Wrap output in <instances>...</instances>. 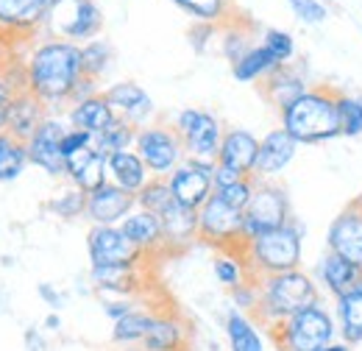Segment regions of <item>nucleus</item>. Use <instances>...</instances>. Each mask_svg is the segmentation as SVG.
<instances>
[{"instance_id":"obj_35","label":"nucleus","mask_w":362,"mask_h":351,"mask_svg":"<svg viewBox=\"0 0 362 351\" xmlns=\"http://www.w3.org/2000/svg\"><path fill=\"white\" fill-rule=\"evenodd\" d=\"M28 162V142L0 132V181H14Z\"/></svg>"},{"instance_id":"obj_5","label":"nucleus","mask_w":362,"mask_h":351,"mask_svg":"<svg viewBox=\"0 0 362 351\" xmlns=\"http://www.w3.org/2000/svg\"><path fill=\"white\" fill-rule=\"evenodd\" d=\"M268 332L279 351H317L320 346L337 340V321L334 312L317 301L313 307L298 309L287 321L268 326Z\"/></svg>"},{"instance_id":"obj_16","label":"nucleus","mask_w":362,"mask_h":351,"mask_svg":"<svg viewBox=\"0 0 362 351\" xmlns=\"http://www.w3.org/2000/svg\"><path fill=\"white\" fill-rule=\"evenodd\" d=\"M298 154V142L284 132L273 129L259 139V156H257V171L254 178H276Z\"/></svg>"},{"instance_id":"obj_3","label":"nucleus","mask_w":362,"mask_h":351,"mask_svg":"<svg viewBox=\"0 0 362 351\" xmlns=\"http://www.w3.org/2000/svg\"><path fill=\"white\" fill-rule=\"evenodd\" d=\"M304 234H307V229L301 226V220L293 218L281 229H273V231H265V234L248 240L243 248V263L248 267V276L259 282L265 276L298 270Z\"/></svg>"},{"instance_id":"obj_4","label":"nucleus","mask_w":362,"mask_h":351,"mask_svg":"<svg viewBox=\"0 0 362 351\" xmlns=\"http://www.w3.org/2000/svg\"><path fill=\"white\" fill-rule=\"evenodd\" d=\"M317 301H320V287H317L315 276L298 267V270L259 279V304L254 309V315L268 329L273 323L287 321L298 309L313 307Z\"/></svg>"},{"instance_id":"obj_8","label":"nucleus","mask_w":362,"mask_h":351,"mask_svg":"<svg viewBox=\"0 0 362 351\" xmlns=\"http://www.w3.org/2000/svg\"><path fill=\"white\" fill-rule=\"evenodd\" d=\"M134 151L145 162V168L151 171V176H159V178H168L187 159L184 139L170 123H148V126H142L136 132Z\"/></svg>"},{"instance_id":"obj_25","label":"nucleus","mask_w":362,"mask_h":351,"mask_svg":"<svg viewBox=\"0 0 362 351\" xmlns=\"http://www.w3.org/2000/svg\"><path fill=\"white\" fill-rule=\"evenodd\" d=\"M106 165H109V181L123 187L132 195H136L151 181V171L145 168L136 151H117L106 159Z\"/></svg>"},{"instance_id":"obj_30","label":"nucleus","mask_w":362,"mask_h":351,"mask_svg":"<svg viewBox=\"0 0 362 351\" xmlns=\"http://www.w3.org/2000/svg\"><path fill=\"white\" fill-rule=\"evenodd\" d=\"M279 67H281L279 59L273 56L265 45L259 42V45H254L237 64H231V73H234L237 81L254 84V81H265L273 70H279Z\"/></svg>"},{"instance_id":"obj_31","label":"nucleus","mask_w":362,"mask_h":351,"mask_svg":"<svg viewBox=\"0 0 362 351\" xmlns=\"http://www.w3.org/2000/svg\"><path fill=\"white\" fill-rule=\"evenodd\" d=\"M47 17L42 0H0V25L6 28H34Z\"/></svg>"},{"instance_id":"obj_27","label":"nucleus","mask_w":362,"mask_h":351,"mask_svg":"<svg viewBox=\"0 0 362 351\" xmlns=\"http://www.w3.org/2000/svg\"><path fill=\"white\" fill-rule=\"evenodd\" d=\"M334 321H337V338L349 343L351 349L362 343V287L334 299Z\"/></svg>"},{"instance_id":"obj_15","label":"nucleus","mask_w":362,"mask_h":351,"mask_svg":"<svg viewBox=\"0 0 362 351\" xmlns=\"http://www.w3.org/2000/svg\"><path fill=\"white\" fill-rule=\"evenodd\" d=\"M313 276H315L317 287L326 290V293L334 296V299H340V296H346V293L362 287L360 267H354L351 263H346L343 257H337V254H332V251H323V254H320Z\"/></svg>"},{"instance_id":"obj_33","label":"nucleus","mask_w":362,"mask_h":351,"mask_svg":"<svg viewBox=\"0 0 362 351\" xmlns=\"http://www.w3.org/2000/svg\"><path fill=\"white\" fill-rule=\"evenodd\" d=\"M156 321V312H148V309H134L129 312L126 318L115 321V329H112V340L120 343V346H134V343H142L145 335L151 332Z\"/></svg>"},{"instance_id":"obj_54","label":"nucleus","mask_w":362,"mask_h":351,"mask_svg":"<svg viewBox=\"0 0 362 351\" xmlns=\"http://www.w3.org/2000/svg\"><path fill=\"white\" fill-rule=\"evenodd\" d=\"M47 326H53V329H56V326H59V318H56V315H50V318H47Z\"/></svg>"},{"instance_id":"obj_55","label":"nucleus","mask_w":362,"mask_h":351,"mask_svg":"<svg viewBox=\"0 0 362 351\" xmlns=\"http://www.w3.org/2000/svg\"><path fill=\"white\" fill-rule=\"evenodd\" d=\"M323 3H332V0H323Z\"/></svg>"},{"instance_id":"obj_49","label":"nucleus","mask_w":362,"mask_h":351,"mask_svg":"<svg viewBox=\"0 0 362 351\" xmlns=\"http://www.w3.org/2000/svg\"><path fill=\"white\" fill-rule=\"evenodd\" d=\"M134 304L132 301H126V299H120V301H106L103 304V312L112 318V321H120V318H126L129 312H134Z\"/></svg>"},{"instance_id":"obj_7","label":"nucleus","mask_w":362,"mask_h":351,"mask_svg":"<svg viewBox=\"0 0 362 351\" xmlns=\"http://www.w3.org/2000/svg\"><path fill=\"white\" fill-rule=\"evenodd\" d=\"M243 220H245V240H254L265 231L287 226L293 220L287 190L276 178H257L254 195L243 212Z\"/></svg>"},{"instance_id":"obj_53","label":"nucleus","mask_w":362,"mask_h":351,"mask_svg":"<svg viewBox=\"0 0 362 351\" xmlns=\"http://www.w3.org/2000/svg\"><path fill=\"white\" fill-rule=\"evenodd\" d=\"M42 3L47 6V11H53V8H59V6H62V3H67V0H42Z\"/></svg>"},{"instance_id":"obj_51","label":"nucleus","mask_w":362,"mask_h":351,"mask_svg":"<svg viewBox=\"0 0 362 351\" xmlns=\"http://www.w3.org/2000/svg\"><path fill=\"white\" fill-rule=\"evenodd\" d=\"M40 293H42V299L50 301L53 307H59V304H62V296H59L56 290H50V284H40Z\"/></svg>"},{"instance_id":"obj_40","label":"nucleus","mask_w":362,"mask_h":351,"mask_svg":"<svg viewBox=\"0 0 362 351\" xmlns=\"http://www.w3.org/2000/svg\"><path fill=\"white\" fill-rule=\"evenodd\" d=\"M212 267H215L218 282L226 284L228 290L237 287V284H243L245 279H251V276H248V267L243 263V257H237V254H218Z\"/></svg>"},{"instance_id":"obj_34","label":"nucleus","mask_w":362,"mask_h":351,"mask_svg":"<svg viewBox=\"0 0 362 351\" xmlns=\"http://www.w3.org/2000/svg\"><path fill=\"white\" fill-rule=\"evenodd\" d=\"M136 126L132 123H126L123 117H117V123L115 126H109L103 134H98V137H92V148L100 154V156H112V154H117V151H132L136 142Z\"/></svg>"},{"instance_id":"obj_32","label":"nucleus","mask_w":362,"mask_h":351,"mask_svg":"<svg viewBox=\"0 0 362 351\" xmlns=\"http://www.w3.org/2000/svg\"><path fill=\"white\" fill-rule=\"evenodd\" d=\"M226 338L228 351H265L257 323L240 309H231L226 315Z\"/></svg>"},{"instance_id":"obj_44","label":"nucleus","mask_w":362,"mask_h":351,"mask_svg":"<svg viewBox=\"0 0 362 351\" xmlns=\"http://www.w3.org/2000/svg\"><path fill=\"white\" fill-rule=\"evenodd\" d=\"M254 187H257V178L248 176V178H240V181H234V184H228V187L215 190V195L223 198L228 207L245 212V207H248V201H251V195H254Z\"/></svg>"},{"instance_id":"obj_6","label":"nucleus","mask_w":362,"mask_h":351,"mask_svg":"<svg viewBox=\"0 0 362 351\" xmlns=\"http://www.w3.org/2000/svg\"><path fill=\"white\" fill-rule=\"evenodd\" d=\"M198 240L212 246L218 254L243 257L245 248V220L243 212L228 207L223 198L212 192V198L198 209Z\"/></svg>"},{"instance_id":"obj_2","label":"nucleus","mask_w":362,"mask_h":351,"mask_svg":"<svg viewBox=\"0 0 362 351\" xmlns=\"http://www.w3.org/2000/svg\"><path fill=\"white\" fill-rule=\"evenodd\" d=\"M340 89L329 84L310 87L296 98L287 109L279 112L281 129L298 145H323L340 137V115H337Z\"/></svg>"},{"instance_id":"obj_20","label":"nucleus","mask_w":362,"mask_h":351,"mask_svg":"<svg viewBox=\"0 0 362 351\" xmlns=\"http://www.w3.org/2000/svg\"><path fill=\"white\" fill-rule=\"evenodd\" d=\"M120 231L126 234V240L139 248L142 254L153 257L156 251H168L165 246V231H162V220L159 215L148 212V209H139L136 207L134 212H129L126 220L120 223Z\"/></svg>"},{"instance_id":"obj_11","label":"nucleus","mask_w":362,"mask_h":351,"mask_svg":"<svg viewBox=\"0 0 362 351\" xmlns=\"http://www.w3.org/2000/svg\"><path fill=\"white\" fill-rule=\"evenodd\" d=\"M326 251L362 270V195L332 218L326 229Z\"/></svg>"},{"instance_id":"obj_43","label":"nucleus","mask_w":362,"mask_h":351,"mask_svg":"<svg viewBox=\"0 0 362 351\" xmlns=\"http://www.w3.org/2000/svg\"><path fill=\"white\" fill-rule=\"evenodd\" d=\"M262 45L271 50L273 56L279 59V64H293L296 59V40L290 31H281V28H265L262 34Z\"/></svg>"},{"instance_id":"obj_17","label":"nucleus","mask_w":362,"mask_h":351,"mask_svg":"<svg viewBox=\"0 0 362 351\" xmlns=\"http://www.w3.org/2000/svg\"><path fill=\"white\" fill-rule=\"evenodd\" d=\"M103 95L112 103V109L117 112V117H123L126 123H132L136 129L148 126L145 120L153 112V100H151V95L139 87V84H134V81H120V84H112Z\"/></svg>"},{"instance_id":"obj_36","label":"nucleus","mask_w":362,"mask_h":351,"mask_svg":"<svg viewBox=\"0 0 362 351\" xmlns=\"http://www.w3.org/2000/svg\"><path fill=\"white\" fill-rule=\"evenodd\" d=\"M181 11H187L195 23H209V25H218L223 23L231 8L228 0H173Z\"/></svg>"},{"instance_id":"obj_21","label":"nucleus","mask_w":362,"mask_h":351,"mask_svg":"<svg viewBox=\"0 0 362 351\" xmlns=\"http://www.w3.org/2000/svg\"><path fill=\"white\" fill-rule=\"evenodd\" d=\"M159 220H162L168 251H181L198 240V209L184 207L176 198L159 212Z\"/></svg>"},{"instance_id":"obj_45","label":"nucleus","mask_w":362,"mask_h":351,"mask_svg":"<svg viewBox=\"0 0 362 351\" xmlns=\"http://www.w3.org/2000/svg\"><path fill=\"white\" fill-rule=\"evenodd\" d=\"M287 6H290V11H293L301 23H307V25L326 23V17H329V8H326L323 0H287Z\"/></svg>"},{"instance_id":"obj_12","label":"nucleus","mask_w":362,"mask_h":351,"mask_svg":"<svg viewBox=\"0 0 362 351\" xmlns=\"http://www.w3.org/2000/svg\"><path fill=\"white\" fill-rule=\"evenodd\" d=\"M87 251L92 265H142L148 254L134 248L120 226H92L87 234Z\"/></svg>"},{"instance_id":"obj_48","label":"nucleus","mask_w":362,"mask_h":351,"mask_svg":"<svg viewBox=\"0 0 362 351\" xmlns=\"http://www.w3.org/2000/svg\"><path fill=\"white\" fill-rule=\"evenodd\" d=\"M14 89L11 84H6V79H0V132H6L8 126V112H11V103H14Z\"/></svg>"},{"instance_id":"obj_14","label":"nucleus","mask_w":362,"mask_h":351,"mask_svg":"<svg viewBox=\"0 0 362 351\" xmlns=\"http://www.w3.org/2000/svg\"><path fill=\"white\" fill-rule=\"evenodd\" d=\"M136 209V195L126 192L123 187L106 181L100 190L90 192L87 198V218L92 226H120L129 212Z\"/></svg>"},{"instance_id":"obj_19","label":"nucleus","mask_w":362,"mask_h":351,"mask_svg":"<svg viewBox=\"0 0 362 351\" xmlns=\"http://www.w3.org/2000/svg\"><path fill=\"white\" fill-rule=\"evenodd\" d=\"M307 89H310L307 76H304V70L296 67V64H281L279 70H273L265 81H259L262 98L271 103L273 109H279V112L287 109V106H290L296 98H301Z\"/></svg>"},{"instance_id":"obj_38","label":"nucleus","mask_w":362,"mask_h":351,"mask_svg":"<svg viewBox=\"0 0 362 351\" xmlns=\"http://www.w3.org/2000/svg\"><path fill=\"white\" fill-rule=\"evenodd\" d=\"M170 201H173L170 184H168V178H159V176H151V181L136 192V207L148 209L153 215H159Z\"/></svg>"},{"instance_id":"obj_23","label":"nucleus","mask_w":362,"mask_h":351,"mask_svg":"<svg viewBox=\"0 0 362 351\" xmlns=\"http://www.w3.org/2000/svg\"><path fill=\"white\" fill-rule=\"evenodd\" d=\"M115 123H117V112L112 109V103L106 100L103 92L92 95L87 100L73 103V109H70V126L73 129H84L92 137L103 134L109 126H115Z\"/></svg>"},{"instance_id":"obj_41","label":"nucleus","mask_w":362,"mask_h":351,"mask_svg":"<svg viewBox=\"0 0 362 351\" xmlns=\"http://www.w3.org/2000/svg\"><path fill=\"white\" fill-rule=\"evenodd\" d=\"M254 47L251 42V34L245 31V28H240L234 20L228 23V28L223 31V40H221V50H223V56H226L231 64H237L248 50Z\"/></svg>"},{"instance_id":"obj_37","label":"nucleus","mask_w":362,"mask_h":351,"mask_svg":"<svg viewBox=\"0 0 362 351\" xmlns=\"http://www.w3.org/2000/svg\"><path fill=\"white\" fill-rule=\"evenodd\" d=\"M337 115H340V137H362V95L340 92L337 100Z\"/></svg>"},{"instance_id":"obj_46","label":"nucleus","mask_w":362,"mask_h":351,"mask_svg":"<svg viewBox=\"0 0 362 351\" xmlns=\"http://www.w3.org/2000/svg\"><path fill=\"white\" fill-rule=\"evenodd\" d=\"M231 301L237 304V309L243 312V309H257L259 304V282L257 279H245L243 284H237V287H231Z\"/></svg>"},{"instance_id":"obj_42","label":"nucleus","mask_w":362,"mask_h":351,"mask_svg":"<svg viewBox=\"0 0 362 351\" xmlns=\"http://www.w3.org/2000/svg\"><path fill=\"white\" fill-rule=\"evenodd\" d=\"M87 192H81L78 187H73V190H67V192H62L59 198H53L47 207L59 215V218L64 220H73V218H81V215H87Z\"/></svg>"},{"instance_id":"obj_18","label":"nucleus","mask_w":362,"mask_h":351,"mask_svg":"<svg viewBox=\"0 0 362 351\" xmlns=\"http://www.w3.org/2000/svg\"><path fill=\"white\" fill-rule=\"evenodd\" d=\"M257 156H259V139L254 134L245 129H226L221 154H218V165L231 168L240 176H254Z\"/></svg>"},{"instance_id":"obj_26","label":"nucleus","mask_w":362,"mask_h":351,"mask_svg":"<svg viewBox=\"0 0 362 351\" xmlns=\"http://www.w3.org/2000/svg\"><path fill=\"white\" fill-rule=\"evenodd\" d=\"M139 267L142 265H92L90 279L100 293H115V296H132L139 284Z\"/></svg>"},{"instance_id":"obj_22","label":"nucleus","mask_w":362,"mask_h":351,"mask_svg":"<svg viewBox=\"0 0 362 351\" xmlns=\"http://www.w3.org/2000/svg\"><path fill=\"white\" fill-rule=\"evenodd\" d=\"M45 120H47L45 103H42L28 87L17 89L14 103H11V112H8V126H6V132L14 134V137L23 139V142H28Z\"/></svg>"},{"instance_id":"obj_10","label":"nucleus","mask_w":362,"mask_h":351,"mask_svg":"<svg viewBox=\"0 0 362 351\" xmlns=\"http://www.w3.org/2000/svg\"><path fill=\"white\" fill-rule=\"evenodd\" d=\"M215 168H218V162L184 159L179 168L168 176L173 198L189 209H201L215 192Z\"/></svg>"},{"instance_id":"obj_1","label":"nucleus","mask_w":362,"mask_h":351,"mask_svg":"<svg viewBox=\"0 0 362 351\" xmlns=\"http://www.w3.org/2000/svg\"><path fill=\"white\" fill-rule=\"evenodd\" d=\"M81 79H84L81 45L70 42V40H47L31 53L28 89L45 106L73 100V92Z\"/></svg>"},{"instance_id":"obj_52","label":"nucleus","mask_w":362,"mask_h":351,"mask_svg":"<svg viewBox=\"0 0 362 351\" xmlns=\"http://www.w3.org/2000/svg\"><path fill=\"white\" fill-rule=\"evenodd\" d=\"M317 351H354L349 343H343V340H332V343H326V346H320Z\"/></svg>"},{"instance_id":"obj_9","label":"nucleus","mask_w":362,"mask_h":351,"mask_svg":"<svg viewBox=\"0 0 362 351\" xmlns=\"http://www.w3.org/2000/svg\"><path fill=\"white\" fill-rule=\"evenodd\" d=\"M173 129L184 139V151L187 159H204V162H218L221 154V142H223V123L218 120V115L206 112V109H195L187 106L181 109L173 120Z\"/></svg>"},{"instance_id":"obj_13","label":"nucleus","mask_w":362,"mask_h":351,"mask_svg":"<svg viewBox=\"0 0 362 351\" xmlns=\"http://www.w3.org/2000/svg\"><path fill=\"white\" fill-rule=\"evenodd\" d=\"M62 120L47 117L37 129V134L28 139V162L42 168L47 176H67V159L62 154V137H64Z\"/></svg>"},{"instance_id":"obj_24","label":"nucleus","mask_w":362,"mask_h":351,"mask_svg":"<svg viewBox=\"0 0 362 351\" xmlns=\"http://www.w3.org/2000/svg\"><path fill=\"white\" fill-rule=\"evenodd\" d=\"M67 178L73 181V187H78L81 192H95L109 181V165L106 156H100L95 148H87L81 154H76L73 159H67Z\"/></svg>"},{"instance_id":"obj_50","label":"nucleus","mask_w":362,"mask_h":351,"mask_svg":"<svg viewBox=\"0 0 362 351\" xmlns=\"http://www.w3.org/2000/svg\"><path fill=\"white\" fill-rule=\"evenodd\" d=\"M240 178H248V176H240L237 171H231V168L218 165V168H215V190L228 187V184H234V181H240Z\"/></svg>"},{"instance_id":"obj_28","label":"nucleus","mask_w":362,"mask_h":351,"mask_svg":"<svg viewBox=\"0 0 362 351\" xmlns=\"http://www.w3.org/2000/svg\"><path fill=\"white\" fill-rule=\"evenodd\" d=\"M70 6H73V14L59 25L62 37L70 40V42L73 40H92V37H98V31L103 25L100 8L92 0H70Z\"/></svg>"},{"instance_id":"obj_29","label":"nucleus","mask_w":362,"mask_h":351,"mask_svg":"<svg viewBox=\"0 0 362 351\" xmlns=\"http://www.w3.org/2000/svg\"><path fill=\"white\" fill-rule=\"evenodd\" d=\"M145 351H187V326L173 315H156L151 332L142 340Z\"/></svg>"},{"instance_id":"obj_39","label":"nucleus","mask_w":362,"mask_h":351,"mask_svg":"<svg viewBox=\"0 0 362 351\" xmlns=\"http://www.w3.org/2000/svg\"><path fill=\"white\" fill-rule=\"evenodd\" d=\"M109 62H112V47L103 42V40H90L87 45H81L84 76H90V79L98 81L109 70Z\"/></svg>"},{"instance_id":"obj_47","label":"nucleus","mask_w":362,"mask_h":351,"mask_svg":"<svg viewBox=\"0 0 362 351\" xmlns=\"http://www.w3.org/2000/svg\"><path fill=\"white\" fill-rule=\"evenodd\" d=\"M92 148V134L84 132V129H67L64 137H62V154L64 159H73L76 154Z\"/></svg>"}]
</instances>
